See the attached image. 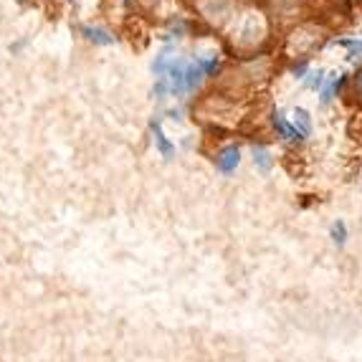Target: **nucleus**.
<instances>
[{
    "label": "nucleus",
    "instance_id": "f257e3e1",
    "mask_svg": "<svg viewBox=\"0 0 362 362\" xmlns=\"http://www.w3.org/2000/svg\"><path fill=\"white\" fill-rule=\"evenodd\" d=\"M221 69H223V59L218 54L190 56V59L160 54L155 61V76H157L155 91L160 97L163 94H170V97H190L193 91L200 89V84L208 76L221 74Z\"/></svg>",
    "mask_w": 362,
    "mask_h": 362
},
{
    "label": "nucleus",
    "instance_id": "f03ea898",
    "mask_svg": "<svg viewBox=\"0 0 362 362\" xmlns=\"http://www.w3.org/2000/svg\"><path fill=\"white\" fill-rule=\"evenodd\" d=\"M274 30H276V21L269 8L259 3H246L235 11L230 23L223 28V41L235 59H254V56L269 54Z\"/></svg>",
    "mask_w": 362,
    "mask_h": 362
},
{
    "label": "nucleus",
    "instance_id": "7ed1b4c3",
    "mask_svg": "<svg viewBox=\"0 0 362 362\" xmlns=\"http://www.w3.org/2000/svg\"><path fill=\"white\" fill-rule=\"evenodd\" d=\"M276 59L272 54H261L254 59H238L230 71L223 74L218 89L230 94L235 99H243V102H251L254 97H259L261 91L269 86L274 76H276Z\"/></svg>",
    "mask_w": 362,
    "mask_h": 362
},
{
    "label": "nucleus",
    "instance_id": "20e7f679",
    "mask_svg": "<svg viewBox=\"0 0 362 362\" xmlns=\"http://www.w3.org/2000/svg\"><path fill=\"white\" fill-rule=\"evenodd\" d=\"M329 33L332 30L322 18H304L299 23H291L286 25L284 36H281L279 54L294 66H302L325 49L327 41H329Z\"/></svg>",
    "mask_w": 362,
    "mask_h": 362
},
{
    "label": "nucleus",
    "instance_id": "39448f33",
    "mask_svg": "<svg viewBox=\"0 0 362 362\" xmlns=\"http://www.w3.org/2000/svg\"><path fill=\"white\" fill-rule=\"evenodd\" d=\"M195 115L211 127L235 129L251 117V107L243 99H235L230 94H226V91L216 89L213 94L200 99L198 107H195Z\"/></svg>",
    "mask_w": 362,
    "mask_h": 362
},
{
    "label": "nucleus",
    "instance_id": "423d86ee",
    "mask_svg": "<svg viewBox=\"0 0 362 362\" xmlns=\"http://www.w3.org/2000/svg\"><path fill=\"white\" fill-rule=\"evenodd\" d=\"M266 119H269V129L274 132V137L279 142H284L286 147H302L309 139L302 129L296 127V122L291 119V115L284 112V109H272Z\"/></svg>",
    "mask_w": 362,
    "mask_h": 362
},
{
    "label": "nucleus",
    "instance_id": "0eeeda50",
    "mask_svg": "<svg viewBox=\"0 0 362 362\" xmlns=\"http://www.w3.org/2000/svg\"><path fill=\"white\" fill-rule=\"evenodd\" d=\"M241 160H243V150H241V145H235V142L218 147V152L213 155V163H216V168L221 170L223 175H233L235 170L241 168Z\"/></svg>",
    "mask_w": 362,
    "mask_h": 362
},
{
    "label": "nucleus",
    "instance_id": "6e6552de",
    "mask_svg": "<svg viewBox=\"0 0 362 362\" xmlns=\"http://www.w3.org/2000/svg\"><path fill=\"white\" fill-rule=\"evenodd\" d=\"M350 84V76L344 71H332V74H327L325 78V84H322V89L317 91V97H320V104L322 107H329V104L334 102V99L339 97L344 91V86Z\"/></svg>",
    "mask_w": 362,
    "mask_h": 362
},
{
    "label": "nucleus",
    "instance_id": "1a4fd4ad",
    "mask_svg": "<svg viewBox=\"0 0 362 362\" xmlns=\"http://www.w3.org/2000/svg\"><path fill=\"white\" fill-rule=\"evenodd\" d=\"M251 160H254V168L259 170L261 175H269L274 170V165H276V155H274L272 147L264 145V142H256V145L251 147Z\"/></svg>",
    "mask_w": 362,
    "mask_h": 362
},
{
    "label": "nucleus",
    "instance_id": "9d476101",
    "mask_svg": "<svg viewBox=\"0 0 362 362\" xmlns=\"http://www.w3.org/2000/svg\"><path fill=\"white\" fill-rule=\"evenodd\" d=\"M152 134H155V145H157V150H160V155L168 157V160L175 155V145H173L168 139V134H165L163 122H152Z\"/></svg>",
    "mask_w": 362,
    "mask_h": 362
},
{
    "label": "nucleus",
    "instance_id": "9b49d317",
    "mask_svg": "<svg viewBox=\"0 0 362 362\" xmlns=\"http://www.w3.org/2000/svg\"><path fill=\"white\" fill-rule=\"evenodd\" d=\"M289 115H291V119L296 122V127L302 129L307 137H312L314 122H312V115H309L307 109H304V107H294V109H289Z\"/></svg>",
    "mask_w": 362,
    "mask_h": 362
},
{
    "label": "nucleus",
    "instance_id": "f8f14e48",
    "mask_svg": "<svg viewBox=\"0 0 362 362\" xmlns=\"http://www.w3.org/2000/svg\"><path fill=\"white\" fill-rule=\"evenodd\" d=\"M81 33H84V36H86V41L97 43V46H109V43L115 41V38H112V33H109V30H104V28H94V25H84V28H81Z\"/></svg>",
    "mask_w": 362,
    "mask_h": 362
},
{
    "label": "nucleus",
    "instance_id": "ddd939ff",
    "mask_svg": "<svg viewBox=\"0 0 362 362\" xmlns=\"http://www.w3.org/2000/svg\"><path fill=\"white\" fill-rule=\"evenodd\" d=\"M325 78H327V71L325 69H307L302 76V84L307 86V89L312 91H320L322 84H325Z\"/></svg>",
    "mask_w": 362,
    "mask_h": 362
},
{
    "label": "nucleus",
    "instance_id": "4468645a",
    "mask_svg": "<svg viewBox=\"0 0 362 362\" xmlns=\"http://www.w3.org/2000/svg\"><path fill=\"white\" fill-rule=\"evenodd\" d=\"M347 223H344V221H334L332 226H329V238H332V243L337 248H342L344 243H347Z\"/></svg>",
    "mask_w": 362,
    "mask_h": 362
},
{
    "label": "nucleus",
    "instance_id": "2eb2a0df",
    "mask_svg": "<svg viewBox=\"0 0 362 362\" xmlns=\"http://www.w3.org/2000/svg\"><path fill=\"white\" fill-rule=\"evenodd\" d=\"M344 46V51H347V59L350 61H360L362 59V36L360 38H344V41H339Z\"/></svg>",
    "mask_w": 362,
    "mask_h": 362
},
{
    "label": "nucleus",
    "instance_id": "dca6fc26",
    "mask_svg": "<svg viewBox=\"0 0 362 362\" xmlns=\"http://www.w3.org/2000/svg\"><path fill=\"white\" fill-rule=\"evenodd\" d=\"M187 3H190V6H195V3H200V0H187Z\"/></svg>",
    "mask_w": 362,
    "mask_h": 362
}]
</instances>
